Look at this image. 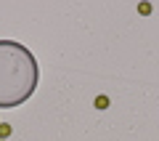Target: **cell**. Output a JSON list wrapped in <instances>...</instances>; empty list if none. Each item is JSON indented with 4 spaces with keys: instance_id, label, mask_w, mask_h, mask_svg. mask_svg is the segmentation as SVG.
I'll return each instance as SVG.
<instances>
[{
    "instance_id": "3957f363",
    "label": "cell",
    "mask_w": 159,
    "mask_h": 141,
    "mask_svg": "<svg viewBox=\"0 0 159 141\" xmlns=\"http://www.w3.org/2000/svg\"><path fill=\"white\" fill-rule=\"evenodd\" d=\"M11 133V125H6V123H0V136H8Z\"/></svg>"
},
{
    "instance_id": "7a4b0ae2",
    "label": "cell",
    "mask_w": 159,
    "mask_h": 141,
    "mask_svg": "<svg viewBox=\"0 0 159 141\" xmlns=\"http://www.w3.org/2000/svg\"><path fill=\"white\" fill-rule=\"evenodd\" d=\"M138 11L146 16V13H151V6H148V3H141V6H138Z\"/></svg>"
},
{
    "instance_id": "6da1fadb",
    "label": "cell",
    "mask_w": 159,
    "mask_h": 141,
    "mask_svg": "<svg viewBox=\"0 0 159 141\" xmlns=\"http://www.w3.org/2000/svg\"><path fill=\"white\" fill-rule=\"evenodd\" d=\"M96 107H98V109H106V107H109V96H98V99H96Z\"/></svg>"
}]
</instances>
